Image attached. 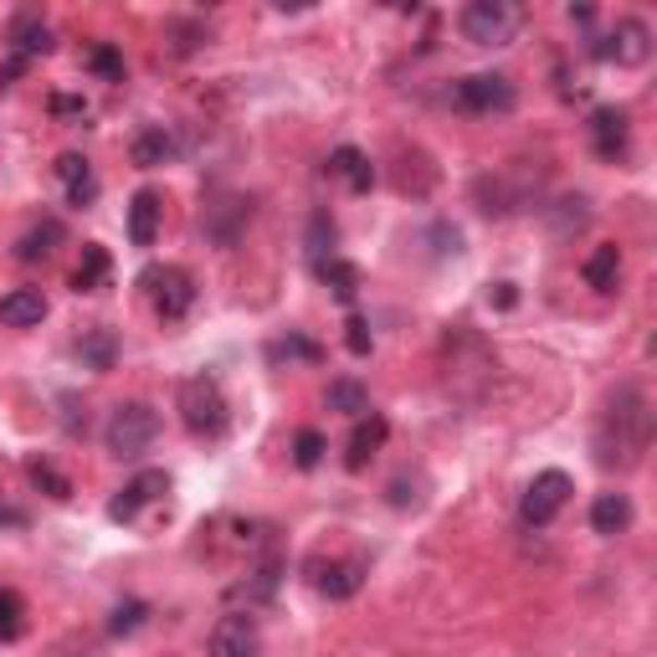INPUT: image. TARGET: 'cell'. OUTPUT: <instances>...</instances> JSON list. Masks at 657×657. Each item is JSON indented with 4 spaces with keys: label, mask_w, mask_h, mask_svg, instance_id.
<instances>
[{
    "label": "cell",
    "mask_w": 657,
    "mask_h": 657,
    "mask_svg": "<svg viewBox=\"0 0 657 657\" xmlns=\"http://www.w3.org/2000/svg\"><path fill=\"white\" fill-rule=\"evenodd\" d=\"M647 442H653V406L642 396V385H617V396L606 401V417L596 426V462L627 473L642 462Z\"/></svg>",
    "instance_id": "1"
},
{
    "label": "cell",
    "mask_w": 657,
    "mask_h": 657,
    "mask_svg": "<svg viewBox=\"0 0 657 657\" xmlns=\"http://www.w3.org/2000/svg\"><path fill=\"white\" fill-rule=\"evenodd\" d=\"M181 417L196 437H221L226 432L232 406H226V391H221L216 375H190V381H181Z\"/></svg>",
    "instance_id": "2"
},
{
    "label": "cell",
    "mask_w": 657,
    "mask_h": 657,
    "mask_svg": "<svg viewBox=\"0 0 657 657\" xmlns=\"http://www.w3.org/2000/svg\"><path fill=\"white\" fill-rule=\"evenodd\" d=\"M457 26L473 47H509L513 32L524 26V11L509 5V0H473V5H462Z\"/></svg>",
    "instance_id": "3"
},
{
    "label": "cell",
    "mask_w": 657,
    "mask_h": 657,
    "mask_svg": "<svg viewBox=\"0 0 657 657\" xmlns=\"http://www.w3.org/2000/svg\"><path fill=\"white\" fill-rule=\"evenodd\" d=\"M154 437H160V411L145 406V401L119 406V411L109 417V432H103V442H109L113 457H145Z\"/></svg>",
    "instance_id": "4"
},
{
    "label": "cell",
    "mask_w": 657,
    "mask_h": 657,
    "mask_svg": "<svg viewBox=\"0 0 657 657\" xmlns=\"http://www.w3.org/2000/svg\"><path fill=\"white\" fill-rule=\"evenodd\" d=\"M139 283L149 288V303H154V313H160V319H185V313H190V303H196V277L185 273V268H175V262L149 268Z\"/></svg>",
    "instance_id": "5"
},
{
    "label": "cell",
    "mask_w": 657,
    "mask_h": 657,
    "mask_svg": "<svg viewBox=\"0 0 657 657\" xmlns=\"http://www.w3.org/2000/svg\"><path fill=\"white\" fill-rule=\"evenodd\" d=\"M566 504H570V473L545 468V473H534V483L524 488V498H519V519H524L530 530H545Z\"/></svg>",
    "instance_id": "6"
},
{
    "label": "cell",
    "mask_w": 657,
    "mask_h": 657,
    "mask_svg": "<svg viewBox=\"0 0 657 657\" xmlns=\"http://www.w3.org/2000/svg\"><path fill=\"white\" fill-rule=\"evenodd\" d=\"M453 103L462 113H509L519 103V92H513V83L504 73H473L453 88Z\"/></svg>",
    "instance_id": "7"
},
{
    "label": "cell",
    "mask_w": 657,
    "mask_h": 657,
    "mask_svg": "<svg viewBox=\"0 0 657 657\" xmlns=\"http://www.w3.org/2000/svg\"><path fill=\"white\" fill-rule=\"evenodd\" d=\"M591 52L606 57V62H621V67H642V62L653 57V32H647V21L621 16V21H617V32H611L606 41H596Z\"/></svg>",
    "instance_id": "8"
},
{
    "label": "cell",
    "mask_w": 657,
    "mask_h": 657,
    "mask_svg": "<svg viewBox=\"0 0 657 657\" xmlns=\"http://www.w3.org/2000/svg\"><path fill=\"white\" fill-rule=\"evenodd\" d=\"M164 493H170V473H164V468H145V473H134L124 488L113 493L109 519H113V524H128V519H139V509H145V504L164 498Z\"/></svg>",
    "instance_id": "9"
},
{
    "label": "cell",
    "mask_w": 657,
    "mask_h": 657,
    "mask_svg": "<svg viewBox=\"0 0 657 657\" xmlns=\"http://www.w3.org/2000/svg\"><path fill=\"white\" fill-rule=\"evenodd\" d=\"M262 653V632L247 611H232L211 627V657H257Z\"/></svg>",
    "instance_id": "10"
},
{
    "label": "cell",
    "mask_w": 657,
    "mask_h": 657,
    "mask_svg": "<svg viewBox=\"0 0 657 657\" xmlns=\"http://www.w3.org/2000/svg\"><path fill=\"white\" fill-rule=\"evenodd\" d=\"M591 145L602 160H627V149H632V119L627 109H596L591 113Z\"/></svg>",
    "instance_id": "11"
},
{
    "label": "cell",
    "mask_w": 657,
    "mask_h": 657,
    "mask_svg": "<svg viewBox=\"0 0 657 657\" xmlns=\"http://www.w3.org/2000/svg\"><path fill=\"white\" fill-rule=\"evenodd\" d=\"M385 437H391V421H385L381 411H365V417L355 421V432H349V453H345V468H349V473H360L370 457L385 447Z\"/></svg>",
    "instance_id": "12"
},
{
    "label": "cell",
    "mask_w": 657,
    "mask_h": 657,
    "mask_svg": "<svg viewBox=\"0 0 657 657\" xmlns=\"http://www.w3.org/2000/svg\"><path fill=\"white\" fill-rule=\"evenodd\" d=\"M160 216H164V206H160V190H134V201H128V241L134 247H154V237H160Z\"/></svg>",
    "instance_id": "13"
},
{
    "label": "cell",
    "mask_w": 657,
    "mask_h": 657,
    "mask_svg": "<svg viewBox=\"0 0 657 657\" xmlns=\"http://www.w3.org/2000/svg\"><path fill=\"white\" fill-rule=\"evenodd\" d=\"M319 575H313V585L324 591L328 602H349L360 585H365V566L360 560H328V566H313Z\"/></svg>",
    "instance_id": "14"
},
{
    "label": "cell",
    "mask_w": 657,
    "mask_h": 657,
    "mask_svg": "<svg viewBox=\"0 0 657 657\" xmlns=\"http://www.w3.org/2000/svg\"><path fill=\"white\" fill-rule=\"evenodd\" d=\"M52 47H57V41H52V26H47L41 16H32V11H26V16L11 21V57L32 62V57H47Z\"/></svg>",
    "instance_id": "15"
},
{
    "label": "cell",
    "mask_w": 657,
    "mask_h": 657,
    "mask_svg": "<svg viewBox=\"0 0 657 657\" xmlns=\"http://www.w3.org/2000/svg\"><path fill=\"white\" fill-rule=\"evenodd\" d=\"M175 154H181V145H175V134L164 124H145L134 134V164H139V170H160V164H170Z\"/></svg>",
    "instance_id": "16"
},
{
    "label": "cell",
    "mask_w": 657,
    "mask_h": 657,
    "mask_svg": "<svg viewBox=\"0 0 657 657\" xmlns=\"http://www.w3.org/2000/svg\"><path fill=\"white\" fill-rule=\"evenodd\" d=\"M328 175H339V181L355 190V196H365L370 185H375V164H370L365 149H355V145H339L334 154H328Z\"/></svg>",
    "instance_id": "17"
},
{
    "label": "cell",
    "mask_w": 657,
    "mask_h": 657,
    "mask_svg": "<svg viewBox=\"0 0 657 657\" xmlns=\"http://www.w3.org/2000/svg\"><path fill=\"white\" fill-rule=\"evenodd\" d=\"M57 181L67 185V201H73L77 211H88V206L98 201V175L88 170L83 154H62V160H57Z\"/></svg>",
    "instance_id": "18"
},
{
    "label": "cell",
    "mask_w": 657,
    "mask_h": 657,
    "mask_svg": "<svg viewBox=\"0 0 657 657\" xmlns=\"http://www.w3.org/2000/svg\"><path fill=\"white\" fill-rule=\"evenodd\" d=\"M41 319H47V298H41V288H11L5 298H0V324L37 328Z\"/></svg>",
    "instance_id": "19"
},
{
    "label": "cell",
    "mask_w": 657,
    "mask_h": 657,
    "mask_svg": "<svg viewBox=\"0 0 657 657\" xmlns=\"http://www.w3.org/2000/svg\"><path fill=\"white\" fill-rule=\"evenodd\" d=\"M313 273H319V283H324L339 303H355V298H360V268H355L349 257H324V262H313Z\"/></svg>",
    "instance_id": "20"
},
{
    "label": "cell",
    "mask_w": 657,
    "mask_h": 657,
    "mask_svg": "<svg viewBox=\"0 0 657 657\" xmlns=\"http://www.w3.org/2000/svg\"><path fill=\"white\" fill-rule=\"evenodd\" d=\"M627 524H632V498L627 493H602L596 504H591V530L596 534H627Z\"/></svg>",
    "instance_id": "21"
},
{
    "label": "cell",
    "mask_w": 657,
    "mask_h": 657,
    "mask_svg": "<svg viewBox=\"0 0 657 657\" xmlns=\"http://www.w3.org/2000/svg\"><path fill=\"white\" fill-rule=\"evenodd\" d=\"M109 273H113L109 247L88 241V247H83V262H77V273H73V288L77 293H103L109 288Z\"/></svg>",
    "instance_id": "22"
},
{
    "label": "cell",
    "mask_w": 657,
    "mask_h": 657,
    "mask_svg": "<svg viewBox=\"0 0 657 657\" xmlns=\"http://www.w3.org/2000/svg\"><path fill=\"white\" fill-rule=\"evenodd\" d=\"M62 241H67L62 221H37V226H32V232L16 241V257H21V262H47V257H52Z\"/></svg>",
    "instance_id": "23"
},
{
    "label": "cell",
    "mask_w": 657,
    "mask_h": 657,
    "mask_svg": "<svg viewBox=\"0 0 657 657\" xmlns=\"http://www.w3.org/2000/svg\"><path fill=\"white\" fill-rule=\"evenodd\" d=\"M585 283H591V288L596 293H611L621 283V247H611V241H606V247H596V252L585 257Z\"/></svg>",
    "instance_id": "24"
},
{
    "label": "cell",
    "mask_w": 657,
    "mask_h": 657,
    "mask_svg": "<svg viewBox=\"0 0 657 657\" xmlns=\"http://www.w3.org/2000/svg\"><path fill=\"white\" fill-rule=\"evenodd\" d=\"M328 411H339V417H365L370 411V391L365 381H355V375H339V381H328Z\"/></svg>",
    "instance_id": "25"
},
{
    "label": "cell",
    "mask_w": 657,
    "mask_h": 657,
    "mask_svg": "<svg viewBox=\"0 0 657 657\" xmlns=\"http://www.w3.org/2000/svg\"><path fill=\"white\" fill-rule=\"evenodd\" d=\"M77 355H83V365H88V370H113V360H119V339H113V328H88V334L77 339Z\"/></svg>",
    "instance_id": "26"
},
{
    "label": "cell",
    "mask_w": 657,
    "mask_h": 657,
    "mask_svg": "<svg viewBox=\"0 0 657 657\" xmlns=\"http://www.w3.org/2000/svg\"><path fill=\"white\" fill-rule=\"evenodd\" d=\"M26 478H32V483H37L47 498H57V504H67V498H73V478L57 473L47 457H32V462H26Z\"/></svg>",
    "instance_id": "27"
},
{
    "label": "cell",
    "mask_w": 657,
    "mask_h": 657,
    "mask_svg": "<svg viewBox=\"0 0 657 657\" xmlns=\"http://www.w3.org/2000/svg\"><path fill=\"white\" fill-rule=\"evenodd\" d=\"M324 453H328V442H324V432H313V426H303V432L293 437V462H298L303 473H313V468L324 462Z\"/></svg>",
    "instance_id": "28"
},
{
    "label": "cell",
    "mask_w": 657,
    "mask_h": 657,
    "mask_svg": "<svg viewBox=\"0 0 657 657\" xmlns=\"http://www.w3.org/2000/svg\"><path fill=\"white\" fill-rule=\"evenodd\" d=\"M88 73H98L103 83H124V52H119V47H109V41L88 47Z\"/></svg>",
    "instance_id": "29"
},
{
    "label": "cell",
    "mask_w": 657,
    "mask_h": 657,
    "mask_svg": "<svg viewBox=\"0 0 657 657\" xmlns=\"http://www.w3.org/2000/svg\"><path fill=\"white\" fill-rule=\"evenodd\" d=\"M334 241H339V226L328 221V211H313V216H309V252H313V262L334 257V252H328Z\"/></svg>",
    "instance_id": "30"
},
{
    "label": "cell",
    "mask_w": 657,
    "mask_h": 657,
    "mask_svg": "<svg viewBox=\"0 0 657 657\" xmlns=\"http://www.w3.org/2000/svg\"><path fill=\"white\" fill-rule=\"evenodd\" d=\"M26 632V606L16 591H0V642H16Z\"/></svg>",
    "instance_id": "31"
},
{
    "label": "cell",
    "mask_w": 657,
    "mask_h": 657,
    "mask_svg": "<svg viewBox=\"0 0 657 657\" xmlns=\"http://www.w3.org/2000/svg\"><path fill=\"white\" fill-rule=\"evenodd\" d=\"M145 621H149V606L145 602H124V606H113L109 632H113V637H128V632H139Z\"/></svg>",
    "instance_id": "32"
},
{
    "label": "cell",
    "mask_w": 657,
    "mask_h": 657,
    "mask_svg": "<svg viewBox=\"0 0 657 657\" xmlns=\"http://www.w3.org/2000/svg\"><path fill=\"white\" fill-rule=\"evenodd\" d=\"M345 349L355 355V360H365L370 349H375V339H370V324L360 319V313H349V324H345Z\"/></svg>",
    "instance_id": "33"
},
{
    "label": "cell",
    "mask_w": 657,
    "mask_h": 657,
    "mask_svg": "<svg viewBox=\"0 0 657 657\" xmlns=\"http://www.w3.org/2000/svg\"><path fill=\"white\" fill-rule=\"evenodd\" d=\"M277 355H293V360H309V365H319V360H324V345H313V339H303V334H288V339L277 345Z\"/></svg>",
    "instance_id": "34"
},
{
    "label": "cell",
    "mask_w": 657,
    "mask_h": 657,
    "mask_svg": "<svg viewBox=\"0 0 657 657\" xmlns=\"http://www.w3.org/2000/svg\"><path fill=\"white\" fill-rule=\"evenodd\" d=\"M52 113H57V119H88V103H83V98H67V92H57Z\"/></svg>",
    "instance_id": "35"
},
{
    "label": "cell",
    "mask_w": 657,
    "mask_h": 657,
    "mask_svg": "<svg viewBox=\"0 0 657 657\" xmlns=\"http://www.w3.org/2000/svg\"><path fill=\"white\" fill-rule=\"evenodd\" d=\"M488 303H498V309H513V303H519L513 283H493V288H488Z\"/></svg>",
    "instance_id": "36"
},
{
    "label": "cell",
    "mask_w": 657,
    "mask_h": 657,
    "mask_svg": "<svg viewBox=\"0 0 657 657\" xmlns=\"http://www.w3.org/2000/svg\"><path fill=\"white\" fill-rule=\"evenodd\" d=\"M570 21H575V26H591V21H596V11H591V5H570Z\"/></svg>",
    "instance_id": "37"
},
{
    "label": "cell",
    "mask_w": 657,
    "mask_h": 657,
    "mask_svg": "<svg viewBox=\"0 0 657 657\" xmlns=\"http://www.w3.org/2000/svg\"><path fill=\"white\" fill-rule=\"evenodd\" d=\"M0 524H26V513H21V509H5V504H0Z\"/></svg>",
    "instance_id": "38"
}]
</instances>
